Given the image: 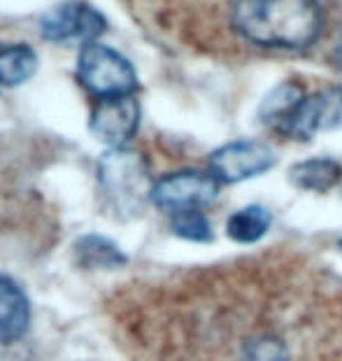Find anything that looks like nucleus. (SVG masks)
Listing matches in <instances>:
<instances>
[{
	"mask_svg": "<svg viewBox=\"0 0 342 361\" xmlns=\"http://www.w3.org/2000/svg\"><path fill=\"white\" fill-rule=\"evenodd\" d=\"M233 24L249 42L300 49L317 40L322 10L317 0H238Z\"/></svg>",
	"mask_w": 342,
	"mask_h": 361,
	"instance_id": "obj_1",
	"label": "nucleus"
},
{
	"mask_svg": "<svg viewBox=\"0 0 342 361\" xmlns=\"http://www.w3.org/2000/svg\"><path fill=\"white\" fill-rule=\"evenodd\" d=\"M98 187L105 205L121 219H133L151 201L154 180L147 159L131 147H110L98 161Z\"/></svg>",
	"mask_w": 342,
	"mask_h": 361,
	"instance_id": "obj_2",
	"label": "nucleus"
},
{
	"mask_svg": "<svg viewBox=\"0 0 342 361\" xmlns=\"http://www.w3.org/2000/svg\"><path fill=\"white\" fill-rule=\"evenodd\" d=\"M77 82L91 96L117 98L133 96L138 91V75L124 54L101 42L82 44L77 56Z\"/></svg>",
	"mask_w": 342,
	"mask_h": 361,
	"instance_id": "obj_3",
	"label": "nucleus"
},
{
	"mask_svg": "<svg viewBox=\"0 0 342 361\" xmlns=\"http://www.w3.org/2000/svg\"><path fill=\"white\" fill-rule=\"evenodd\" d=\"M108 30V17L84 0H65L40 19V35L54 44H89Z\"/></svg>",
	"mask_w": 342,
	"mask_h": 361,
	"instance_id": "obj_4",
	"label": "nucleus"
},
{
	"mask_svg": "<svg viewBox=\"0 0 342 361\" xmlns=\"http://www.w3.org/2000/svg\"><path fill=\"white\" fill-rule=\"evenodd\" d=\"M219 182L212 173L201 171H177L154 182L151 201L161 210L168 212H186L201 210L203 205H210L219 194Z\"/></svg>",
	"mask_w": 342,
	"mask_h": 361,
	"instance_id": "obj_5",
	"label": "nucleus"
},
{
	"mask_svg": "<svg viewBox=\"0 0 342 361\" xmlns=\"http://www.w3.org/2000/svg\"><path fill=\"white\" fill-rule=\"evenodd\" d=\"M275 152L258 140H235L228 142L210 157V173L219 182L235 184L256 178L275 166Z\"/></svg>",
	"mask_w": 342,
	"mask_h": 361,
	"instance_id": "obj_6",
	"label": "nucleus"
},
{
	"mask_svg": "<svg viewBox=\"0 0 342 361\" xmlns=\"http://www.w3.org/2000/svg\"><path fill=\"white\" fill-rule=\"evenodd\" d=\"M333 128H342V87L319 91L315 96H303L277 133L296 140H308L319 130Z\"/></svg>",
	"mask_w": 342,
	"mask_h": 361,
	"instance_id": "obj_7",
	"label": "nucleus"
},
{
	"mask_svg": "<svg viewBox=\"0 0 342 361\" xmlns=\"http://www.w3.org/2000/svg\"><path fill=\"white\" fill-rule=\"evenodd\" d=\"M140 103L133 96L101 98L89 117V130L108 147H126L140 128Z\"/></svg>",
	"mask_w": 342,
	"mask_h": 361,
	"instance_id": "obj_8",
	"label": "nucleus"
},
{
	"mask_svg": "<svg viewBox=\"0 0 342 361\" xmlns=\"http://www.w3.org/2000/svg\"><path fill=\"white\" fill-rule=\"evenodd\" d=\"M30 326V303L17 280L0 273V343L12 345L26 336Z\"/></svg>",
	"mask_w": 342,
	"mask_h": 361,
	"instance_id": "obj_9",
	"label": "nucleus"
},
{
	"mask_svg": "<svg viewBox=\"0 0 342 361\" xmlns=\"http://www.w3.org/2000/svg\"><path fill=\"white\" fill-rule=\"evenodd\" d=\"M72 255H75V261H77L82 268H89V271H112V268L126 266V261H128V257L119 250L117 243L98 233L77 238L72 247Z\"/></svg>",
	"mask_w": 342,
	"mask_h": 361,
	"instance_id": "obj_10",
	"label": "nucleus"
},
{
	"mask_svg": "<svg viewBox=\"0 0 342 361\" xmlns=\"http://www.w3.org/2000/svg\"><path fill=\"white\" fill-rule=\"evenodd\" d=\"M37 73V51L26 42L0 47V87L14 89L26 84Z\"/></svg>",
	"mask_w": 342,
	"mask_h": 361,
	"instance_id": "obj_11",
	"label": "nucleus"
},
{
	"mask_svg": "<svg viewBox=\"0 0 342 361\" xmlns=\"http://www.w3.org/2000/svg\"><path fill=\"white\" fill-rule=\"evenodd\" d=\"M289 180L305 191H329L340 184L342 166L333 159H308L289 171Z\"/></svg>",
	"mask_w": 342,
	"mask_h": 361,
	"instance_id": "obj_12",
	"label": "nucleus"
},
{
	"mask_svg": "<svg viewBox=\"0 0 342 361\" xmlns=\"http://www.w3.org/2000/svg\"><path fill=\"white\" fill-rule=\"evenodd\" d=\"M270 228V212L261 205H249L242 210L233 212L231 219L226 221V233L231 240L240 245L256 243L268 233Z\"/></svg>",
	"mask_w": 342,
	"mask_h": 361,
	"instance_id": "obj_13",
	"label": "nucleus"
},
{
	"mask_svg": "<svg viewBox=\"0 0 342 361\" xmlns=\"http://www.w3.org/2000/svg\"><path fill=\"white\" fill-rule=\"evenodd\" d=\"M170 226H172V231L177 233L179 238H184V240H191V243H210L212 238H215L208 217H205L201 210L175 212Z\"/></svg>",
	"mask_w": 342,
	"mask_h": 361,
	"instance_id": "obj_14",
	"label": "nucleus"
},
{
	"mask_svg": "<svg viewBox=\"0 0 342 361\" xmlns=\"http://www.w3.org/2000/svg\"><path fill=\"white\" fill-rule=\"evenodd\" d=\"M340 245H342V243H340Z\"/></svg>",
	"mask_w": 342,
	"mask_h": 361,
	"instance_id": "obj_15",
	"label": "nucleus"
}]
</instances>
